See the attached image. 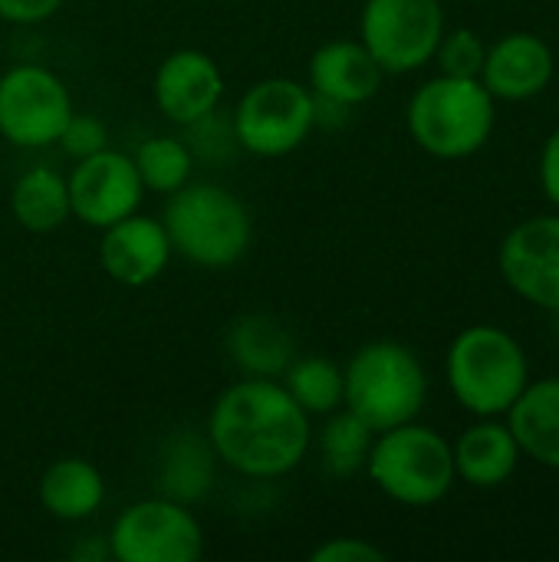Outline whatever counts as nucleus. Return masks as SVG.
<instances>
[{"label":"nucleus","instance_id":"25","mask_svg":"<svg viewBox=\"0 0 559 562\" xmlns=\"http://www.w3.org/2000/svg\"><path fill=\"white\" fill-rule=\"evenodd\" d=\"M376 431L356 418L349 408H339L326 415V425L320 428V454L333 477H353L366 468L372 451Z\"/></svg>","mask_w":559,"mask_h":562},{"label":"nucleus","instance_id":"6","mask_svg":"<svg viewBox=\"0 0 559 562\" xmlns=\"http://www.w3.org/2000/svg\"><path fill=\"white\" fill-rule=\"evenodd\" d=\"M372 484L402 507H432L455 487L451 445L428 425H395L379 431L366 461Z\"/></svg>","mask_w":559,"mask_h":562},{"label":"nucleus","instance_id":"15","mask_svg":"<svg viewBox=\"0 0 559 562\" xmlns=\"http://www.w3.org/2000/svg\"><path fill=\"white\" fill-rule=\"evenodd\" d=\"M382 66L362 46V40H329L313 49L306 63V86L316 99L353 109L379 95Z\"/></svg>","mask_w":559,"mask_h":562},{"label":"nucleus","instance_id":"4","mask_svg":"<svg viewBox=\"0 0 559 562\" xmlns=\"http://www.w3.org/2000/svg\"><path fill=\"white\" fill-rule=\"evenodd\" d=\"M343 408L362 418L376 435L415 422L428 398V375L422 359L392 339L366 342L343 369Z\"/></svg>","mask_w":559,"mask_h":562},{"label":"nucleus","instance_id":"28","mask_svg":"<svg viewBox=\"0 0 559 562\" xmlns=\"http://www.w3.org/2000/svg\"><path fill=\"white\" fill-rule=\"evenodd\" d=\"M313 562H385L389 553L379 550L376 543L362 540V537H333L326 543H320L313 553Z\"/></svg>","mask_w":559,"mask_h":562},{"label":"nucleus","instance_id":"30","mask_svg":"<svg viewBox=\"0 0 559 562\" xmlns=\"http://www.w3.org/2000/svg\"><path fill=\"white\" fill-rule=\"evenodd\" d=\"M540 184H544V194L550 198V204L559 207V128L544 142V151H540Z\"/></svg>","mask_w":559,"mask_h":562},{"label":"nucleus","instance_id":"20","mask_svg":"<svg viewBox=\"0 0 559 562\" xmlns=\"http://www.w3.org/2000/svg\"><path fill=\"white\" fill-rule=\"evenodd\" d=\"M36 494H40V507L49 517H56L63 524H79V520H89L102 510L105 481L92 461L59 458L43 471Z\"/></svg>","mask_w":559,"mask_h":562},{"label":"nucleus","instance_id":"24","mask_svg":"<svg viewBox=\"0 0 559 562\" xmlns=\"http://www.w3.org/2000/svg\"><path fill=\"white\" fill-rule=\"evenodd\" d=\"M138 178L145 184L148 194H171L178 188H185L191 181L194 171V151L185 138L175 135H152L145 138L135 155H132Z\"/></svg>","mask_w":559,"mask_h":562},{"label":"nucleus","instance_id":"23","mask_svg":"<svg viewBox=\"0 0 559 562\" xmlns=\"http://www.w3.org/2000/svg\"><path fill=\"white\" fill-rule=\"evenodd\" d=\"M280 382L310 418H326L343 408V366H336L326 356H297L280 375Z\"/></svg>","mask_w":559,"mask_h":562},{"label":"nucleus","instance_id":"18","mask_svg":"<svg viewBox=\"0 0 559 562\" xmlns=\"http://www.w3.org/2000/svg\"><path fill=\"white\" fill-rule=\"evenodd\" d=\"M224 352L244 375L280 379L287 366L297 359V342L273 316L247 313L231 323L224 336Z\"/></svg>","mask_w":559,"mask_h":562},{"label":"nucleus","instance_id":"16","mask_svg":"<svg viewBox=\"0 0 559 562\" xmlns=\"http://www.w3.org/2000/svg\"><path fill=\"white\" fill-rule=\"evenodd\" d=\"M554 69H557V59H554V49L544 43V36L521 30L488 46L478 79L494 99L527 102L550 86Z\"/></svg>","mask_w":559,"mask_h":562},{"label":"nucleus","instance_id":"11","mask_svg":"<svg viewBox=\"0 0 559 562\" xmlns=\"http://www.w3.org/2000/svg\"><path fill=\"white\" fill-rule=\"evenodd\" d=\"M66 184H69L72 217L92 231H105L109 224L135 214L148 194L132 155L112 145L89 158H79Z\"/></svg>","mask_w":559,"mask_h":562},{"label":"nucleus","instance_id":"8","mask_svg":"<svg viewBox=\"0 0 559 562\" xmlns=\"http://www.w3.org/2000/svg\"><path fill=\"white\" fill-rule=\"evenodd\" d=\"M445 36L441 0H366L359 40L385 76L415 72L435 59Z\"/></svg>","mask_w":559,"mask_h":562},{"label":"nucleus","instance_id":"7","mask_svg":"<svg viewBox=\"0 0 559 562\" xmlns=\"http://www.w3.org/2000/svg\"><path fill=\"white\" fill-rule=\"evenodd\" d=\"M234 142L257 158H283L297 151L316 128V99L310 86L270 76L244 89L234 119Z\"/></svg>","mask_w":559,"mask_h":562},{"label":"nucleus","instance_id":"1","mask_svg":"<svg viewBox=\"0 0 559 562\" xmlns=\"http://www.w3.org/2000/svg\"><path fill=\"white\" fill-rule=\"evenodd\" d=\"M208 441L231 471L273 481L303 464L313 431L310 415L293 402L280 379H237L208 415Z\"/></svg>","mask_w":559,"mask_h":562},{"label":"nucleus","instance_id":"17","mask_svg":"<svg viewBox=\"0 0 559 562\" xmlns=\"http://www.w3.org/2000/svg\"><path fill=\"white\" fill-rule=\"evenodd\" d=\"M451 454H455V474L478 491L507 484L521 464V445L514 431L494 418L471 425L451 445Z\"/></svg>","mask_w":559,"mask_h":562},{"label":"nucleus","instance_id":"5","mask_svg":"<svg viewBox=\"0 0 559 562\" xmlns=\"http://www.w3.org/2000/svg\"><path fill=\"white\" fill-rule=\"evenodd\" d=\"M409 132L432 158H471L494 132V95L481 79L441 72L415 89L409 102Z\"/></svg>","mask_w":559,"mask_h":562},{"label":"nucleus","instance_id":"10","mask_svg":"<svg viewBox=\"0 0 559 562\" xmlns=\"http://www.w3.org/2000/svg\"><path fill=\"white\" fill-rule=\"evenodd\" d=\"M72 95L66 82L36 63H16L0 72V138L16 148L56 145L69 115Z\"/></svg>","mask_w":559,"mask_h":562},{"label":"nucleus","instance_id":"13","mask_svg":"<svg viewBox=\"0 0 559 562\" xmlns=\"http://www.w3.org/2000/svg\"><path fill=\"white\" fill-rule=\"evenodd\" d=\"M152 99L168 122L188 128L217 112L224 99V72L204 49H175L158 63L152 76Z\"/></svg>","mask_w":559,"mask_h":562},{"label":"nucleus","instance_id":"27","mask_svg":"<svg viewBox=\"0 0 559 562\" xmlns=\"http://www.w3.org/2000/svg\"><path fill=\"white\" fill-rule=\"evenodd\" d=\"M69 158H89L102 148H109V128L99 115H89V112H72L59 142H56Z\"/></svg>","mask_w":559,"mask_h":562},{"label":"nucleus","instance_id":"3","mask_svg":"<svg viewBox=\"0 0 559 562\" xmlns=\"http://www.w3.org/2000/svg\"><path fill=\"white\" fill-rule=\"evenodd\" d=\"M445 375L465 412L478 418H497L507 415V408L527 389L530 362L524 346L507 329L478 323L451 339Z\"/></svg>","mask_w":559,"mask_h":562},{"label":"nucleus","instance_id":"22","mask_svg":"<svg viewBox=\"0 0 559 562\" xmlns=\"http://www.w3.org/2000/svg\"><path fill=\"white\" fill-rule=\"evenodd\" d=\"M214 448L208 438L198 435H175L158 464V491L178 504H194L211 491L214 481Z\"/></svg>","mask_w":559,"mask_h":562},{"label":"nucleus","instance_id":"9","mask_svg":"<svg viewBox=\"0 0 559 562\" xmlns=\"http://www.w3.org/2000/svg\"><path fill=\"white\" fill-rule=\"evenodd\" d=\"M109 557L119 562H198L204 557V530L188 504L171 497H145L128 504L109 530Z\"/></svg>","mask_w":559,"mask_h":562},{"label":"nucleus","instance_id":"29","mask_svg":"<svg viewBox=\"0 0 559 562\" xmlns=\"http://www.w3.org/2000/svg\"><path fill=\"white\" fill-rule=\"evenodd\" d=\"M66 0H0V20L13 26H36L59 13Z\"/></svg>","mask_w":559,"mask_h":562},{"label":"nucleus","instance_id":"14","mask_svg":"<svg viewBox=\"0 0 559 562\" xmlns=\"http://www.w3.org/2000/svg\"><path fill=\"white\" fill-rule=\"evenodd\" d=\"M99 234V267L102 273H109V280L122 286L138 290L155 283L175 257L161 221L138 211L109 224Z\"/></svg>","mask_w":559,"mask_h":562},{"label":"nucleus","instance_id":"26","mask_svg":"<svg viewBox=\"0 0 559 562\" xmlns=\"http://www.w3.org/2000/svg\"><path fill=\"white\" fill-rule=\"evenodd\" d=\"M484 56H488V46L484 40L474 33V30H445L438 49H435V59H438V69L445 76H461V79H478L481 76V66H484Z\"/></svg>","mask_w":559,"mask_h":562},{"label":"nucleus","instance_id":"2","mask_svg":"<svg viewBox=\"0 0 559 562\" xmlns=\"http://www.w3.org/2000/svg\"><path fill=\"white\" fill-rule=\"evenodd\" d=\"M161 227L171 250L201 270L234 267L254 240V217L247 204L211 181H188L165 201Z\"/></svg>","mask_w":559,"mask_h":562},{"label":"nucleus","instance_id":"12","mask_svg":"<svg viewBox=\"0 0 559 562\" xmlns=\"http://www.w3.org/2000/svg\"><path fill=\"white\" fill-rule=\"evenodd\" d=\"M504 283L530 306L559 313V214L521 221L497 250Z\"/></svg>","mask_w":559,"mask_h":562},{"label":"nucleus","instance_id":"21","mask_svg":"<svg viewBox=\"0 0 559 562\" xmlns=\"http://www.w3.org/2000/svg\"><path fill=\"white\" fill-rule=\"evenodd\" d=\"M10 214L30 234H53L72 217L69 184L49 165L26 168L10 188Z\"/></svg>","mask_w":559,"mask_h":562},{"label":"nucleus","instance_id":"19","mask_svg":"<svg viewBox=\"0 0 559 562\" xmlns=\"http://www.w3.org/2000/svg\"><path fill=\"white\" fill-rule=\"evenodd\" d=\"M507 428L514 431L521 454L559 471V375L527 382L507 408Z\"/></svg>","mask_w":559,"mask_h":562}]
</instances>
